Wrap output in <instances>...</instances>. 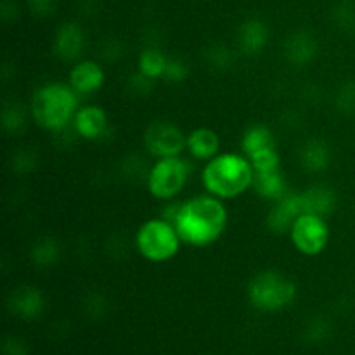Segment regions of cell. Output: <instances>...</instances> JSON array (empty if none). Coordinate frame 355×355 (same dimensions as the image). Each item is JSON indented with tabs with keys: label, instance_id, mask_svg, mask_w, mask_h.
<instances>
[{
	"label": "cell",
	"instance_id": "44dd1931",
	"mask_svg": "<svg viewBox=\"0 0 355 355\" xmlns=\"http://www.w3.org/2000/svg\"><path fill=\"white\" fill-rule=\"evenodd\" d=\"M304 165L307 166L312 172H321L322 168L328 166L329 151L321 141H312L309 142L304 148Z\"/></svg>",
	"mask_w": 355,
	"mask_h": 355
},
{
	"label": "cell",
	"instance_id": "5b68a950",
	"mask_svg": "<svg viewBox=\"0 0 355 355\" xmlns=\"http://www.w3.org/2000/svg\"><path fill=\"white\" fill-rule=\"evenodd\" d=\"M297 286L284 274L276 270H263L257 274L248 286L250 304L263 312L281 311L293 304Z\"/></svg>",
	"mask_w": 355,
	"mask_h": 355
},
{
	"label": "cell",
	"instance_id": "9a60e30c",
	"mask_svg": "<svg viewBox=\"0 0 355 355\" xmlns=\"http://www.w3.org/2000/svg\"><path fill=\"white\" fill-rule=\"evenodd\" d=\"M253 189L266 200L277 201L286 196V179H284L281 168L269 170V172H255Z\"/></svg>",
	"mask_w": 355,
	"mask_h": 355
},
{
	"label": "cell",
	"instance_id": "6da1fadb",
	"mask_svg": "<svg viewBox=\"0 0 355 355\" xmlns=\"http://www.w3.org/2000/svg\"><path fill=\"white\" fill-rule=\"evenodd\" d=\"M227 218V208L222 200L211 194H201L180 205L172 222L184 245L205 248L224 234Z\"/></svg>",
	"mask_w": 355,
	"mask_h": 355
},
{
	"label": "cell",
	"instance_id": "7c38bea8",
	"mask_svg": "<svg viewBox=\"0 0 355 355\" xmlns=\"http://www.w3.org/2000/svg\"><path fill=\"white\" fill-rule=\"evenodd\" d=\"M83 44V30L76 23H64L55 31L54 51L62 61H75L82 52Z\"/></svg>",
	"mask_w": 355,
	"mask_h": 355
},
{
	"label": "cell",
	"instance_id": "8992f818",
	"mask_svg": "<svg viewBox=\"0 0 355 355\" xmlns=\"http://www.w3.org/2000/svg\"><path fill=\"white\" fill-rule=\"evenodd\" d=\"M193 165L182 156L156 159L148 173V189L153 198L159 201H170L182 193L189 180Z\"/></svg>",
	"mask_w": 355,
	"mask_h": 355
},
{
	"label": "cell",
	"instance_id": "277c9868",
	"mask_svg": "<svg viewBox=\"0 0 355 355\" xmlns=\"http://www.w3.org/2000/svg\"><path fill=\"white\" fill-rule=\"evenodd\" d=\"M182 239L172 220L151 218L139 227L135 234V246L142 259L153 263H163L172 260L179 253Z\"/></svg>",
	"mask_w": 355,
	"mask_h": 355
},
{
	"label": "cell",
	"instance_id": "7a4b0ae2",
	"mask_svg": "<svg viewBox=\"0 0 355 355\" xmlns=\"http://www.w3.org/2000/svg\"><path fill=\"white\" fill-rule=\"evenodd\" d=\"M201 180L208 194L218 200H232L253 187L255 170L246 155L218 153L215 158L207 162Z\"/></svg>",
	"mask_w": 355,
	"mask_h": 355
},
{
	"label": "cell",
	"instance_id": "ba28073f",
	"mask_svg": "<svg viewBox=\"0 0 355 355\" xmlns=\"http://www.w3.org/2000/svg\"><path fill=\"white\" fill-rule=\"evenodd\" d=\"M186 135L172 121H153L144 132V146L149 155L159 158L180 156L186 149Z\"/></svg>",
	"mask_w": 355,
	"mask_h": 355
},
{
	"label": "cell",
	"instance_id": "4fadbf2b",
	"mask_svg": "<svg viewBox=\"0 0 355 355\" xmlns=\"http://www.w3.org/2000/svg\"><path fill=\"white\" fill-rule=\"evenodd\" d=\"M186 149L194 159L200 162H210L218 155L220 149V137L211 128L201 127L191 132L186 139Z\"/></svg>",
	"mask_w": 355,
	"mask_h": 355
},
{
	"label": "cell",
	"instance_id": "8fae6325",
	"mask_svg": "<svg viewBox=\"0 0 355 355\" xmlns=\"http://www.w3.org/2000/svg\"><path fill=\"white\" fill-rule=\"evenodd\" d=\"M75 130L87 141H97L107 130V114L101 106H83L75 114Z\"/></svg>",
	"mask_w": 355,
	"mask_h": 355
},
{
	"label": "cell",
	"instance_id": "9c48e42d",
	"mask_svg": "<svg viewBox=\"0 0 355 355\" xmlns=\"http://www.w3.org/2000/svg\"><path fill=\"white\" fill-rule=\"evenodd\" d=\"M304 211H307L304 194H286L281 200L274 201V207L269 211L267 222L274 232H290L293 222Z\"/></svg>",
	"mask_w": 355,
	"mask_h": 355
},
{
	"label": "cell",
	"instance_id": "603a6c76",
	"mask_svg": "<svg viewBox=\"0 0 355 355\" xmlns=\"http://www.w3.org/2000/svg\"><path fill=\"white\" fill-rule=\"evenodd\" d=\"M187 75V68L184 66L182 61L179 59H168V64H166L165 78H168L170 82H182Z\"/></svg>",
	"mask_w": 355,
	"mask_h": 355
},
{
	"label": "cell",
	"instance_id": "d4e9b609",
	"mask_svg": "<svg viewBox=\"0 0 355 355\" xmlns=\"http://www.w3.org/2000/svg\"><path fill=\"white\" fill-rule=\"evenodd\" d=\"M3 354L6 355H26V352H24V347L21 345L17 340H7L6 345H3Z\"/></svg>",
	"mask_w": 355,
	"mask_h": 355
},
{
	"label": "cell",
	"instance_id": "7402d4cb",
	"mask_svg": "<svg viewBox=\"0 0 355 355\" xmlns=\"http://www.w3.org/2000/svg\"><path fill=\"white\" fill-rule=\"evenodd\" d=\"M58 259V245L51 239H42L38 246L33 250V260L40 266H47V263H54Z\"/></svg>",
	"mask_w": 355,
	"mask_h": 355
},
{
	"label": "cell",
	"instance_id": "3957f363",
	"mask_svg": "<svg viewBox=\"0 0 355 355\" xmlns=\"http://www.w3.org/2000/svg\"><path fill=\"white\" fill-rule=\"evenodd\" d=\"M78 99L80 96L69 83H45L31 97V118L44 130L59 132L75 120L76 111L80 110Z\"/></svg>",
	"mask_w": 355,
	"mask_h": 355
},
{
	"label": "cell",
	"instance_id": "d6986e66",
	"mask_svg": "<svg viewBox=\"0 0 355 355\" xmlns=\"http://www.w3.org/2000/svg\"><path fill=\"white\" fill-rule=\"evenodd\" d=\"M304 200L307 211H314L322 217H326L335 208V194L331 189H324V187L311 189L304 194Z\"/></svg>",
	"mask_w": 355,
	"mask_h": 355
},
{
	"label": "cell",
	"instance_id": "cb8c5ba5",
	"mask_svg": "<svg viewBox=\"0 0 355 355\" xmlns=\"http://www.w3.org/2000/svg\"><path fill=\"white\" fill-rule=\"evenodd\" d=\"M28 6L37 16H49L58 6V0H28Z\"/></svg>",
	"mask_w": 355,
	"mask_h": 355
},
{
	"label": "cell",
	"instance_id": "ac0fdd59",
	"mask_svg": "<svg viewBox=\"0 0 355 355\" xmlns=\"http://www.w3.org/2000/svg\"><path fill=\"white\" fill-rule=\"evenodd\" d=\"M166 64H168V58L162 51H158V49H146L139 55V71L148 80H156L165 76Z\"/></svg>",
	"mask_w": 355,
	"mask_h": 355
},
{
	"label": "cell",
	"instance_id": "5bb4252c",
	"mask_svg": "<svg viewBox=\"0 0 355 355\" xmlns=\"http://www.w3.org/2000/svg\"><path fill=\"white\" fill-rule=\"evenodd\" d=\"M10 311L19 318L33 319L44 311V297L33 286H23L16 290L10 298Z\"/></svg>",
	"mask_w": 355,
	"mask_h": 355
},
{
	"label": "cell",
	"instance_id": "52a82bcc",
	"mask_svg": "<svg viewBox=\"0 0 355 355\" xmlns=\"http://www.w3.org/2000/svg\"><path fill=\"white\" fill-rule=\"evenodd\" d=\"M290 238L295 248L305 257H315L324 252L329 243V225L322 215L304 211L298 215L290 229Z\"/></svg>",
	"mask_w": 355,
	"mask_h": 355
},
{
	"label": "cell",
	"instance_id": "ffe728a7",
	"mask_svg": "<svg viewBox=\"0 0 355 355\" xmlns=\"http://www.w3.org/2000/svg\"><path fill=\"white\" fill-rule=\"evenodd\" d=\"M315 51V44L312 40V37H309L307 33H298L295 37L290 38L288 42V55H290L291 61L298 62H307L309 59L314 55Z\"/></svg>",
	"mask_w": 355,
	"mask_h": 355
},
{
	"label": "cell",
	"instance_id": "e0dca14e",
	"mask_svg": "<svg viewBox=\"0 0 355 355\" xmlns=\"http://www.w3.org/2000/svg\"><path fill=\"white\" fill-rule=\"evenodd\" d=\"M269 31L263 21L260 19H248L239 30V45L248 54H257L260 49L266 47Z\"/></svg>",
	"mask_w": 355,
	"mask_h": 355
},
{
	"label": "cell",
	"instance_id": "30bf717a",
	"mask_svg": "<svg viewBox=\"0 0 355 355\" xmlns=\"http://www.w3.org/2000/svg\"><path fill=\"white\" fill-rule=\"evenodd\" d=\"M104 80H106L104 69L96 61L85 59L73 66L68 83L78 96H92L97 90L103 89Z\"/></svg>",
	"mask_w": 355,
	"mask_h": 355
},
{
	"label": "cell",
	"instance_id": "2e32d148",
	"mask_svg": "<svg viewBox=\"0 0 355 355\" xmlns=\"http://www.w3.org/2000/svg\"><path fill=\"white\" fill-rule=\"evenodd\" d=\"M241 148L248 158H253L260 153L276 148V141H274L272 132L266 125H252L250 128H246L245 135H243Z\"/></svg>",
	"mask_w": 355,
	"mask_h": 355
}]
</instances>
